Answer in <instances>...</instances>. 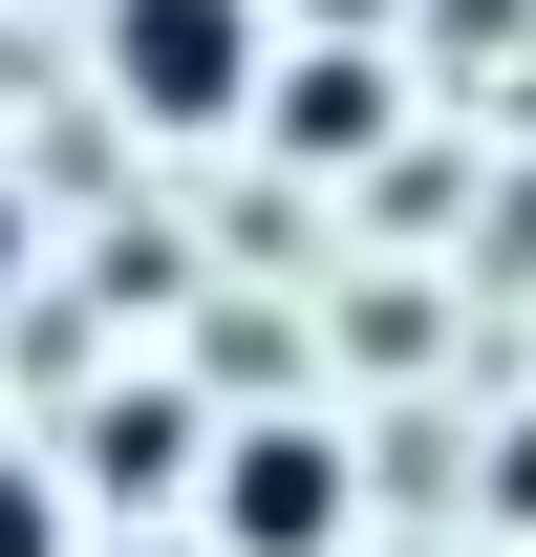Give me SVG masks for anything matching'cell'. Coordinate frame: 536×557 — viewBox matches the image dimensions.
I'll return each mask as SVG.
<instances>
[{
  "mask_svg": "<svg viewBox=\"0 0 536 557\" xmlns=\"http://www.w3.org/2000/svg\"><path fill=\"white\" fill-rule=\"evenodd\" d=\"M258 86H279L258 0H108V108L130 129H258Z\"/></svg>",
  "mask_w": 536,
  "mask_h": 557,
  "instance_id": "1",
  "label": "cell"
},
{
  "mask_svg": "<svg viewBox=\"0 0 536 557\" xmlns=\"http://www.w3.org/2000/svg\"><path fill=\"white\" fill-rule=\"evenodd\" d=\"M343 536V450L301 408H258V429H215V557H322Z\"/></svg>",
  "mask_w": 536,
  "mask_h": 557,
  "instance_id": "2",
  "label": "cell"
},
{
  "mask_svg": "<svg viewBox=\"0 0 536 557\" xmlns=\"http://www.w3.org/2000/svg\"><path fill=\"white\" fill-rule=\"evenodd\" d=\"M258 129L322 150V172H343V150H387V44H301V65L258 86Z\"/></svg>",
  "mask_w": 536,
  "mask_h": 557,
  "instance_id": "3",
  "label": "cell"
},
{
  "mask_svg": "<svg viewBox=\"0 0 536 557\" xmlns=\"http://www.w3.org/2000/svg\"><path fill=\"white\" fill-rule=\"evenodd\" d=\"M172 472H194V408H108V429H86V472H65V493H172Z\"/></svg>",
  "mask_w": 536,
  "mask_h": 557,
  "instance_id": "4",
  "label": "cell"
},
{
  "mask_svg": "<svg viewBox=\"0 0 536 557\" xmlns=\"http://www.w3.org/2000/svg\"><path fill=\"white\" fill-rule=\"evenodd\" d=\"M0 557H86V493L44 472V450H0Z\"/></svg>",
  "mask_w": 536,
  "mask_h": 557,
  "instance_id": "5",
  "label": "cell"
},
{
  "mask_svg": "<svg viewBox=\"0 0 536 557\" xmlns=\"http://www.w3.org/2000/svg\"><path fill=\"white\" fill-rule=\"evenodd\" d=\"M22 258H44V236H22V194H0V300H22Z\"/></svg>",
  "mask_w": 536,
  "mask_h": 557,
  "instance_id": "6",
  "label": "cell"
},
{
  "mask_svg": "<svg viewBox=\"0 0 536 557\" xmlns=\"http://www.w3.org/2000/svg\"><path fill=\"white\" fill-rule=\"evenodd\" d=\"M322 22H387V0H322Z\"/></svg>",
  "mask_w": 536,
  "mask_h": 557,
  "instance_id": "7",
  "label": "cell"
}]
</instances>
